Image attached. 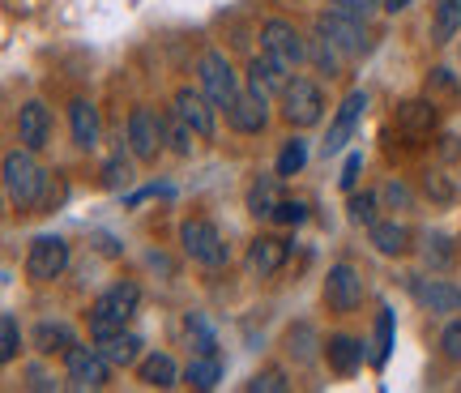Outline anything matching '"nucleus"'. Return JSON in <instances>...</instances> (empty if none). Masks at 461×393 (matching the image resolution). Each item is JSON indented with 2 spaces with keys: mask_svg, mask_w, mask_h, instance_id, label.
Listing matches in <instances>:
<instances>
[{
  "mask_svg": "<svg viewBox=\"0 0 461 393\" xmlns=\"http://www.w3.org/2000/svg\"><path fill=\"white\" fill-rule=\"evenodd\" d=\"M184 380H188L193 389H214L218 380H222V360H218V355H197V360L184 368Z\"/></svg>",
  "mask_w": 461,
  "mask_h": 393,
  "instance_id": "bb28decb",
  "label": "nucleus"
},
{
  "mask_svg": "<svg viewBox=\"0 0 461 393\" xmlns=\"http://www.w3.org/2000/svg\"><path fill=\"white\" fill-rule=\"evenodd\" d=\"M397 120H402V129L406 133L423 137V133L436 129V103H431V98H411V103H402Z\"/></svg>",
  "mask_w": 461,
  "mask_h": 393,
  "instance_id": "393cba45",
  "label": "nucleus"
},
{
  "mask_svg": "<svg viewBox=\"0 0 461 393\" xmlns=\"http://www.w3.org/2000/svg\"><path fill=\"white\" fill-rule=\"evenodd\" d=\"M31 346L39 355H56V351H68L73 346V329L68 321H39L31 334Z\"/></svg>",
  "mask_w": 461,
  "mask_h": 393,
  "instance_id": "4be33fe9",
  "label": "nucleus"
},
{
  "mask_svg": "<svg viewBox=\"0 0 461 393\" xmlns=\"http://www.w3.org/2000/svg\"><path fill=\"white\" fill-rule=\"evenodd\" d=\"M303 163H308V142H286L282 146V154H278V176L286 180V176H299L303 171Z\"/></svg>",
  "mask_w": 461,
  "mask_h": 393,
  "instance_id": "7c9ffc66",
  "label": "nucleus"
},
{
  "mask_svg": "<svg viewBox=\"0 0 461 393\" xmlns=\"http://www.w3.org/2000/svg\"><path fill=\"white\" fill-rule=\"evenodd\" d=\"M363 299V279L350 265H333L330 279H325V304L330 312H355Z\"/></svg>",
  "mask_w": 461,
  "mask_h": 393,
  "instance_id": "f8f14e48",
  "label": "nucleus"
},
{
  "mask_svg": "<svg viewBox=\"0 0 461 393\" xmlns=\"http://www.w3.org/2000/svg\"><path fill=\"white\" fill-rule=\"evenodd\" d=\"M308 56H312V60L325 69L330 78H338V69H342V51L333 48L330 39H321V34H316V39H312V51H308Z\"/></svg>",
  "mask_w": 461,
  "mask_h": 393,
  "instance_id": "f704fd0d",
  "label": "nucleus"
},
{
  "mask_svg": "<svg viewBox=\"0 0 461 393\" xmlns=\"http://www.w3.org/2000/svg\"><path fill=\"white\" fill-rule=\"evenodd\" d=\"M411 295L428 312H461V287H453V282H445V279L411 274Z\"/></svg>",
  "mask_w": 461,
  "mask_h": 393,
  "instance_id": "ddd939ff",
  "label": "nucleus"
},
{
  "mask_svg": "<svg viewBox=\"0 0 461 393\" xmlns=\"http://www.w3.org/2000/svg\"><path fill=\"white\" fill-rule=\"evenodd\" d=\"M17 137H22V146H31V150H43L51 142V112L39 98H31L17 112Z\"/></svg>",
  "mask_w": 461,
  "mask_h": 393,
  "instance_id": "a211bd4d",
  "label": "nucleus"
},
{
  "mask_svg": "<svg viewBox=\"0 0 461 393\" xmlns=\"http://www.w3.org/2000/svg\"><path fill=\"white\" fill-rule=\"evenodd\" d=\"M461 26V0H436V17H431V39L448 43Z\"/></svg>",
  "mask_w": 461,
  "mask_h": 393,
  "instance_id": "cd10ccee",
  "label": "nucleus"
},
{
  "mask_svg": "<svg viewBox=\"0 0 461 393\" xmlns=\"http://www.w3.org/2000/svg\"><path fill=\"white\" fill-rule=\"evenodd\" d=\"M363 107H367V95H363V90H350V95L342 98V107H338V115H333V124H330V137H325V154H338V150L350 142Z\"/></svg>",
  "mask_w": 461,
  "mask_h": 393,
  "instance_id": "2eb2a0df",
  "label": "nucleus"
},
{
  "mask_svg": "<svg viewBox=\"0 0 461 393\" xmlns=\"http://www.w3.org/2000/svg\"><path fill=\"white\" fill-rule=\"evenodd\" d=\"M184 334H188V346H193V351H197V355H218L214 329L205 325V316H197V312H193V316H188V321H184Z\"/></svg>",
  "mask_w": 461,
  "mask_h": 393,
  "instance_id": "c756f323",
  "label": "nucleus"
},
{
  "mask_svg": "<svg viewBox=\"0 0 461 393\" xmlns=\"http://www.w3.org/2000/svg\"><path fill=\"white\" fill-rule=\"evenodd\" d=\"M406 5H411V0H384V9H389V14H402Z\"/></svg>",
  "mask_w": 461,
  "mask_h": 393,
  "instance_id": "49530a36",
  "label": "nucleus"
},
{
  "mask_svg": "<svg viewBox=\"0 0 461 393\" xmlns=\"http://www.w3.org/2000/svg\"><path fill=\"white\" fill-rule=\"evenodd\" d=\"M316 34L330 39L342 56H363V51H367V26H363V17L342 14V9L316 17Z\"/></svg>",
  "mask_w": 461,
  "mask_h": 393,
  "instance_id": "423d86ee",
  "label": "nucleus"
},
{
  "mask_svg": "<svg viewBox=\"0 0 461 393\" xmlns=\"http://www.w3.org/2000/svg\"><path fill=\"white\" fill-rule=\"evenodd\" d=\"M384 201H389V210H411V188L402 180H389L384 184Z\"/></svg>",
  "mask_w": 461,
  "mask_h": 393,
  "instance_id": "79ce46f5",
  "label": "nucleus"
},
{
  "mask_svg": "<svg viewBox=\"0 0 461 393\" xmlns=\"http://www.w3.org/2000/svg\"><path fill=\"white\" fill-rule=\"evenodd\" d=\"M380 201L372 193H359V196H350V218L355 223H363V227H372V223H380Z\"/></svg>",
  "mask_w": 461,
  "mask_h": 393,
  "instance_id": "e433bc0d",
  "label": "nucleus"
},
{
  "mask_svg": "<svg viewBox=\"0 0 461 393\" xmlns=\"http://www.w3.org/2000/svg\"><path fill=\"white\" fill-rule=\"evenodd\" d=\"M65 377L73 389H103L107 380H112V360L99 351V343L95 346H68L65 351Z\"/></svg>",
  "mask_w": 461,
  "mask_h": 393,
  "instance_id": "7ed1b4c3",
  "label": "nucleus"
},
{
  "mask_svg": "<svg viewBox=\"0 0 461 393\" xmlns=\"http://www.w3.org/2000/svg\"><path fill=\"white\" fill-rule=\"evenodd\" d=\"M389 346H393V312L380 308V316H376V363L389 360Z\"/></svg>",
  "mask_w": 461,
  "mask_h": 393,
  "instance_id": "58836bf2",
  "label": "nucleus"
},
{
  "mask_svg": "<svg viewBox=\"0 0 461 393\" xmlns=\"http://www.w3.org/2000/svg\"><path fill=\"white\" fill-rule=\"evenodd\" d=\"M5 193L17 210H39L43 193H48V171L34 163V150H14L5 154Z\"/></svg>",
  "mask_w": 461,
  "mask_h": 393,
  "instance_id": "f257e3e1",
  "label": "nucleus"
},
{
  "mask_svg": "<svg viewBox=\"0 0 461 393\" xmlns=\"http://www.w3.org/2000/svg\"><path fill=\"white\" fill-rule=\"evenodd\" d=\"M210 103H214V98L201 95V90H193V86L176 90V98H171L176 115H180V120L197 133V137H214V107H210Z\"/></svg>",
  "mask_w": 461,
  "mask_h": 393,
  "instance_id": "9b49d317",
  "label": "nucleus"
},
{
  "mask_svg": "<svg viewBox=\"0 0 461 393\" xmlns=\"http://www.w3.org/2000/svg\"><path fill=\"white\" fill-rule=\"evenodd\" d=\"M286 69L291 65H282L278 56H269V51H265V56H257V60H252V65H248V90H252V95H261V98H269L274 95V90H286V82H291V78H286Z\"/></svg>",
  "mask_w": 461,
  "mask_h": 393,
  "instance_id": "dca6fc26",
  "label": "nucleus"
},
{
  "mask_svg": "<svg viewBox=\"0 0 461 393\" xmlns=\"http://www.w3.org/2000/svg\"><path fill=\"white\" fill-rule=\"evenodd\" d=\"M325 360H330V368L338 377H350V372L363 363V343L350 338V334H333L330 343H325Z\"/></svg>",
  "mask_w": 461,
  "mask_h": 393,
  "instance_id": "412c9836",
  "label": "nucleus"
},
{
  "mask_svg": "<svg viewBox=\"0 0 461 393\" xmlns=\"http://www.w3.org/2000/svg\"><path fill=\"white\" fill-rule=\"evenodd\" d=\"M95 343H99L103 355H107L112 363H120V368L137 363V355H141V338H137V334H129V329H115V334H107V338H95Z\"/></svg>",
  "mask_w": 461,
  "mask_h": 393,
  "instance_id": "5701e85b",
  "label": "nucleus"
},
{
  "mask_svg": "<svg viewBox=\"0 0 461 393\" xmlns=\"http://www.w3.org/2000/svg\"><path fill=\"white\" fill-rule=\"evenodd\" d=\"M278 180L282 176L252 180V188H248V214L252 218H274V210H278Z\"/></svg>",
  "mask_w": 461,
  "mask_h": 393,
  "instance_id": "b1692460",
  "label": "nucleus"
},
{
  "mask_svg": "<svg viewBox=\"0 0 461 393\" xmlns=\"http://www.w3.org/2000/svg\"><path fill=\"white\" fill-rule=\"evenodd\" d=\"M180 244L197 265H210V270L227 265V240L218 235V227L210 223V218H184Z\"/></svg>",
  "mask_w": 461,
  "mask_h": 393,
  "instance_id": "20e7f679",
  "label": "nucleus"
},
{
  "mask_svg": "<svg viewBox=\"0 0 461 393\" xmlns=\"http://www.w3.org/2000/svg\"><path fill=\"white\" fill-rule=\"evenodd\" d=\"M197 73H201V90L214 98V107L227 112L230 98L240 95V86H235V69L227 65V56H222V51H201Z\"/></svg>",
  "mask_w": 461,
  "mask_h": 393,
  "instance_id": "6e6552de",
  "label": "nucleus"
},
{
  "mask_svg": "<svg viewBox=\"0 0 461 393\" xmlns=\"http://www.w3.org/2000/svg\"><path fill=\"white\" fill-rule=\"evenodd\" d=\"M265 103L269 98H261V95H235L230 98V107H227V124L235 133H261L265 124H269V112H265Z\"/></svg>",
  "mask_w": 461,
  "mask_h": 393,
  "instance_id": "f3484780",
  "label": "nucleus"
},
{
  "mask_svg": "<svg viewBox=\"0 0 461 393\" xmlns=\"http://www.w3.org/2000/svg\"><path fill=\"white\" fill-rule=\"evenodd\" d=\"M286 389H291V380H286L282 368H265V372L248 380V393H286Z\"/></svg>",
  "mask_w": 461,
  "mask_h": 393,
  "instance_id": "72a5a7b5",
  "label": "nucleus"
},
{
  "mask_svg": "<svg viewBox=\"0 0 461 393\" xmlns=\"http://www.w3.org/2000/svg\"><path fill=\"white\" fill-rule=\"evenodd\" d=\"M129 159H124V150H115L112 159H107V167H103V180H107V188H120V184H129Z\"/></svg>",
  "mask_w": 461,
  "mask_h": 393,
  "instance_id": "ea45409f",
  "label": "nucleus"
},
{
  "mask_svg": "<svg viewBox=\"0 0 461 393\" xmlns=\"http://www.w3.org/2000/svg\"><path fill=\"white\" fill-rule=\"evenodd\" d=\"M286 257H291V244H286V240H278V235H257L252 248H248V270H252L257 279H274L282 265H286Z\"/></svg>",
  "mask_w": 461,
  "mask_h": 393,
  "instance_id": "4468645a",
  "label": "nucleus"
},
{
  "mask_svg": "<svg viewBox=\"0 0 461 393\" xmlns=\"http://www.w3.org/2000/svg\"><path fill=\"white\" fill-rule=\"evenodd\" d=\"M303 218H308L303 201H278V210H274V223H282V227H299Z\"/></svg>",
  "mask_w": 461,
  "mask_h": 393,
  "instance_id": "a19ab883",
  "label": "nucleus"
},
{
  "mask_svg": "<svg viewBox=\"0 0 461 393\" xmlns=\"http://www.w3.org/2000/svg\"><path fill=\"white\" fill-rule=\"evenodd\" d=\"M282 115H286V124H295V129H312L316 120L325 115V95H321V86L308 82V78L286 82V90H282Z\"/></svg>",
  "mask_w": 461,
  "mask_h": 393,
  "instance_id": "39448f33",
  "label": "nucleus"
},
{
  "mask_svg": "<svg viewBox=\"0 0 461 393\" xmlns=\"http://www.w3.org/2000/svg\"><path fill=\"white\" fill-rule=\"evenodd\" d=\"M68 129H73V142L82 150H90L99 142V107L90 98H73L68 103Z\"/></svg>",
  "mask_w": 461,
  "mask_h": 393,
  "instance_id": "6ab92c4d",
  "label": "nucleus"
},
{
  "mask_svg": "<svg viewBox=\"0 0 461 393\" xmlns=\"http://www.w3.org/2000/svg\"><path fill=\"white\" fill-rule=\"evenodd\" d=\"M372 248H376L380 257H406V252H411V227H406V223H384V218H380V223H372Z\"/></svg>",
  "mask_w": 461,
  "mask_h": 393,
  "instance_id": "aec40b11",
  "label": "nucleus"
},
{
  "mask_svg": "<svg viewBox=\"0 0 461 393\" xmlns=\"http://www.w3.org/2000/svg\"><path fill=\"white\" fill-rule=\"evenodd\" d=\"M333 9H342V14H355V17H363L367 22V14H372V5L376 0H330Z\"/></svg>",
  "mask_w": 461,
  "mask_h": 393,
  "instance_id": "a18cd8bd",
  "label": "nucleus"
},
{
  "mask_svg": "<svg viewBox=\"0 0 461 393\" xmlns=\"http://www.w3.org/2000/svg\"><path fill=\"white\" fill-rule=\"evenodd\" d=\"M163 120H167V142H171V150H176V154H193V129H188L176 112L163 115Z\"/></svg>",
  "mask_w": 461,
  "mask_h": 393,
  "instance_id": "c9c22d12",
  "label": "nucleus"
},
{
  "mask_svg": "<svg viewBox=\"0 0 461 393\" xmlns=\"http://www.w3.org/2000/svg\"><path fill=\"white\" fill-rule=\"evenodd\" d=\"M316 334H312V325H295L291 334H286V351L295 355L299 363H312L316 360Z\"/></svg>",
  "mask_w": 461,
  "mask_h": 393,
  "instance_id": "2f4dec72",
  "label": "nucleus"
},
{
  "mask_svg": "<svg viewBox=\"0 0 461 393\" xmlns=\"http://www.w3.org/2000/svg\"><path fill=\"white\" fill-rule=\"evenodd\" d=\"M65 270H68V244L60 235H39L31 244V252H26V274L34 282H51L60 279Z\"/></svg>",
  "mask_w": 461,
  "mask_h": 393,
  "instance_id": "1a4fd4ad",
  "label": "nucleus"
},
{
  "mask_svg": "<svg viewBox=\"0 0 461 393\" xmlns=\"http://www.w3.org/2000/svg\"><path fill=\"white\" fill-rule=\"evenodd\" d=\"M423 261H428L431 270H448V265L457 261V244L436 231V235H428V244H423Z\"/></svg>",
  "mask_w": 461,
  "mask_h": 393,
  "instance_id": "c85d7f7f",
  "label": "nucleus"
},
{
  "mask_svg": "<svg viewBox=\"0 0 461 393\" xmlns=\"http://www.w3.org/2000/svg\"><path fill=\"white\" fill-rule=\"evenodd\" d=\"M137 377H141V385H149V389H171V385L180 380V368H176L171 355H149V360H141Z\"/></svg>",
  "mask_w": 461,
  "mask_h": 393,
  "instance_id": "a878e982",
  "label": "nucleus"
},
{
  "mask_svg": "<svg viewBox=\"0 0 461 393\" xmlns=\"http://www.w3.org/2000/svg\"><path fill=\"white\" fill-rule=\"evenodd\" d=\"M167 142V120L154 107H132L129 115V150L132 159H141V163H154L158 159V150Z\"/></svg>",
  "mask_w": 461,
  "mask_h": 393,
  "instance_id": "0eeeda50",
  "label": "nucleus"
},
{
  "mask_svg": "<svg viewBox=\"0 0 461 393\" xmlns=\"http://www.w3.org/2000/svg\"><path fill=\"white\" fill-rule=\"evenodd\" d=\"M17 351H22V334H17L14 312H5V316H0V360L14 363V360H17Z\"/></svg>",
  "mask_w": 461,
  "mask_h": 393,
  "instance_id": "473e14b6",
  "label": "nucleus"
},
{
  "mask_svg": "<svg viewBox=\"0 0 461 393\" xmlns=\"http://www.w3.org/2000/svg\"><path fill=\"white\" fill-rule=\"evenodd\" d=\"M440 346H445V355L453 363H461V321H453V325L440 334Z\"/></svg>",
  "mask_w": 461,
  "mask_h": 393,
  "instance_id": "37998d69",
  "label": "nucleus"
},
{
  "mask_svg": "<svg viewBox=\"0 0 461 393\" xmlns=\"http://www.w3.org/2000/svg\"><path fill=\"white\" fill-rule=\"evenodd\" d=\"M359 171H363V154H350V159H346V167H342V176H338V184H342L346 193L355 188V180H359Z\"/></svg>",
  "mask_w": 461,
  "mask_h": 393,
  "instance_id": "c03bdc74",
  "label": "nucleus"
},
{
  "mask_svg": "<svg viewBox=\"0 0 461 393\" xmlns=\"http://www.w3.org/2000/svg\"><path fill=\"white\" fill-rule=\"evenodd\" d=\"M423 193H428L431 201H440V206H448V201L457 196V188L448 184L445 171H428V176H423Z\"/></svg>",
  "mask_w": 461,
  "mask_h": 393,
  "instance_id": "4c0bfd02",
  "label": "nucleus"
},
{
  "mask_svg": "<svg viewBox=\"0 0 461 393\" xmlns=\"http://www.w3.org/2000/svg\"><path fill=\"white\" fill-rule=\"evenodd\" d=\"M137 304H141L137 282H115V287H107V291L90 304V334H95V338H107L115 329H124L132 321Z\"/></svg>",
  "mask_w": 461,
  "mask_h": 393,
  "instance_id": "f03ea898",
  "label": "nucleus"
},
{
  "mask_svg": "<svg viewBox=\"0 0 461 393\" xmlns=\"http://www.w3.org/2000/svg\"><path fill=\"white\" fill-rule=\"evenodd\" d=\"M261 48L269 51V56H278L282 65H303L308 60V48H303V39H299V31L291 26V22H282V17H274V22H265L261 31Z\"/></svg>",
  "mask_w": 461,
  "mask_h": 393,
  "instance_id": "9d476101",
  "label": "nucleus"
}]
</instances>
